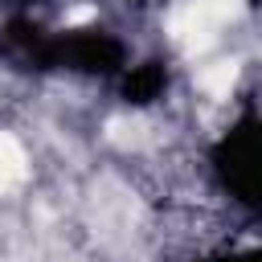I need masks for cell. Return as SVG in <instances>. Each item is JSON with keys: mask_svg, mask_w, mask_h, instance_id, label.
<instances>
[{"mask_svg": "<svg viewBox=\"0 0 262 262\" xmlns=\"http://www.w3.org/2000/svg\"><path fill=\"white\" fill-rule=\"evenodd\" d=\"M25 176H29V156H25L20 139L0 131V196H8L16 184H25Z\"/></svg>", "mask_w": 262, "mask_h": 262, "instance_id": "obj_1", "label": "cell"}]
</instances>
